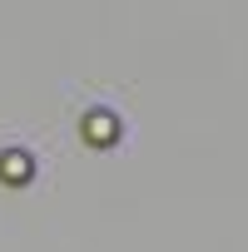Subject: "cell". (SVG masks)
<instances>
[{"instance_id":"cell-1","label":"cell","mask_w":248,"mask_h":252,"mask_svg":"<svg viewBox=\"0 0 248 252\" xmlns=\"http://www.w3.org/2000/svg\"><path fill=\"white\" fill-rule=\"evenodd\" d=\"M84 139H89V144H114V139H119V119H114L109 109L84 114Z\"/></svg>"},{"instance_id":"cell-2","label":"cell","mask_w":248,"mask_h":252,"mask_svg":"<svg viewBox=\"0 0 248 252\" xmlns=\"http://www.w3.org/2000/svg\"><path fill=\"white\" fill-rule=\"evenodd\" d=\"M35 168H30V154L10 149V154H0V178H10V183H25Z\"/></svg>"}]
</instances>
